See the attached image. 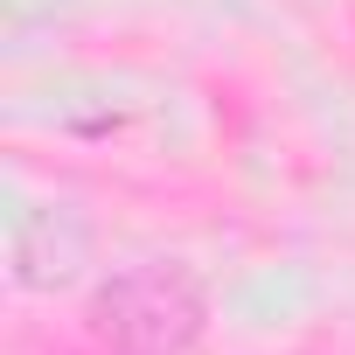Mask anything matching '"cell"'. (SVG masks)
<instances>
[{
  "mask_svg": "<svg viewBox=\"0 0 355 355\" xmlns=\"http://www.w3.org/2000/svg\"><path fill=\"white\" fill-rule=\"evenodd\" d=\"M91 334L119 355H182L202 334V286L189 265L153 258L91 293Z\"/></svg>",
  "mask_w": 355,
  "mask_h": 355,
  "instance_id": "6da1fadb",
  "label": "cell"
}]
</instances>
